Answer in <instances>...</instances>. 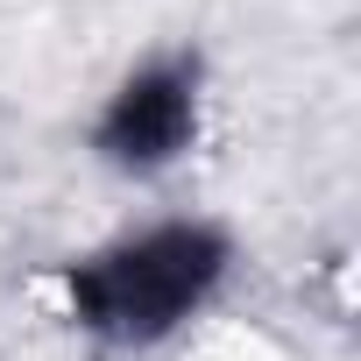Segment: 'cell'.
<instances>
[{
  "label": "cell",
  "mask_w": 361,
  "mask_h": 361,
  "mask_svg": "<svg viewBox=\"0 0 361 361\" xmlns=\"http://www.w3.org/2000/svg\"><path fill=\"white\" fill-rule=\"evenodd\" d=\"M199 85H206V71H199L192 50H170V57L135 64L106 92V106L92 121V156L106 170H128V177L170 170L199 142Z\"/></svg>",
  "instance_id": "7a4b0ae2"
},
{
  "label": "cell",
  "mask_w": 361,
  "mask_h": 361,
  "mask_svg": "<svg viewBox=\"0 0 361 361\" xmlns=\"http://www.w3.org/2000/svg\"><path fill=\"white\" fill-rule=\"evenodd\" d=\"M234 241L213 220H156L142 234H121L92 255L64 262V312L99 347H163L185 333L227 283Z\"/></svg>",
  "instance_id": "6da1fadb"
}]
</instances>
